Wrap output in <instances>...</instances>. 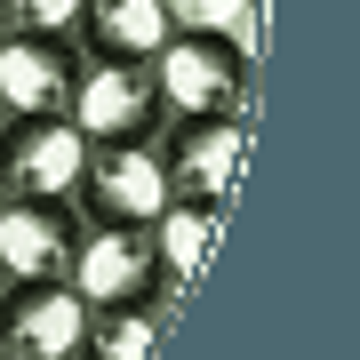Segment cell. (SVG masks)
<instances>
[{"label": "cell", "instance_id": "obj_1", "mask_svg": "<svg viewBox=\"0 0 360 360\" xmlns=\"http://www.w3.org/2000/svg\"><path fill=\"white\" fill-rule=\"evenodd\" d=\"M144 72H153V96L168 120H248L257 56L217 40V32H168Z\"/></svg>", "mask_w": 360, "mask_h": 360}, {"label": "cell", "instance_id": "obj_2", "mask_svg": "<svg viewBox=\"0 0 360 360\" xmlns=\"http://www.w3.org/2000/svg\"><path fill=\"white\" fill-rule=\"evenodd\" d=\"M65 120L89 144H160V129H168V112L153 96V72L144 65H112V56H80Z\"/></svg>", "mask_w": 360, "mask_h": 360}, {"label": "cell", "instance_id": "obj_3", "mask_svg": "<svg viewBox=\"0 0 360 360\" xmlns=\"http://www.w3.org/2000/svg\"><path fill=\"white\" fill-rule=\"evenodd\" d=\"M153 153L168 176V200L224 208L232 184H240V160H248V120H168Z\"/></svg>", "mask_w": 360, "mask_h": 360}, {"label": "cell", "instance_id": "obj_4", "mask_svg": "<svg viewBox=\"0 0 360 360\" xmlns=\"http://www.w3.org/2000/svg\"><path fill=\"white\" fill-rule=\"evenodd\" d=\"M65 288H72L89 312L168 296V288H160V257H153V232H144V224H89V232H80V257H72V272H65Z\"/></svg>", "mask_w": 360, "mask_h": 360}, {"label": "cell", "instance_id": "obj_5", "mask_svg": "<svg viewBox=\"0 0 360 360\" xmlns=\"http://www.w3.org/2000/svg\"><path fill=\"white\" fill-rule=\"evenodd\" d=\"M80 224H153L168 208V176L153 144H89V168L72 184Z\"/></svg>", "mask_w": 360, "mask_h": 360}, {"label": "cell", "instance_id": "obj_6", "mask_svg": "<svg viewBox=\"0 0 360 360\" xmlns=\"http://www.w3.org/2000/svg\"><path fill=\"white\" fill-rule=\"evenodd\" d=\"M89 136L72 120H0V200H72Z\"/></svg>", "mask_w": 360, "mask_h": 360}, {"label": "cell", "instance_id": "obj_7", "mask_svg": "<svg viewBox=\"0 0 360 360\" xmlns=\"http://www.w3.org/2000/svg\"><path fill=\"white\" fill-rule=\"evenodd\" d=\"M89 304L65 281H0V345L8 360H80Z\"/></svg>", "mask_w": 360, "mask_h": 360}, {"label": "cell", "instance_id": "obj_8", "mask_svg": "<svg viewBox=\"0 0 360 360\" xmlns=\"http://www.w3.org/2000/svg\"><path fill=\"white\" fill-rule=\"evenodd\" d=\"M72 80H80L72 40H40V32L0 40V120H65Z\"/></svg>", "mask_w": 360, "mask_h": 360}, {"label": "cell", "instance_id": "obj_9", "mask_svg": "<svg viewBox=\"0 0 360 360\" xmlns=\"http://www.w3.org/2000/svg\"><path fill=\"white\" fill-rule=\"evenodd\" d=\"M80 232L72 200H0V281H65Z\"/></svg>", "mask_w": 360, "mask_h": 360}, {"label": "cell", "instance_id": "obj_10", "mask_svg": "<svg viewBox=\"0 0 360 360\" xmlns=\"http://www.w3.org/2000/svg\"><path fill=\"white\" fill-rule=\"evenodd\" d=\"M168 32H176L168 25V0H80L72 49L80 56H112V65H153Z\"/></svg>", "mask_w": 360, "mask_h": 360}, {"label": "cell", "instance_id": "obj_11", "mask_svg": "<svg viewBox=\"0 0 360 360\" xmlns=\"http://www.w3.org/2000/svg\"><path fill=\"white\" fill-rule=\"evenodd\" d=\"M144 232H153V257H160V288H168V296H184V288L208 272V257H217L224 208H184V200H168Z\"/></svg>", "mask_w": 360, "mask_h": 360}, {"label": "cell", "instance_id": "obj_12", "mask_svg": "<svg viewBox=\"0 0 360 360\" xmlns=\"http://www.w3.org/2000/svg\"><path fill=\"white\" fill-rule=\"evenodd\" d=\"M168 321H176V296H144V304H112V312H89L80 328V360H153Z\"/></svg>", "mask_w": 360, "mask_h": 360}, {"label": "cell", "instance_id": "obj_13", "mask_svg": "<svg viewBox=\"0 0 360 360\" xmlns=\"http://www.w3.org/2000/svg\"><path fill=\"white\" fill-rule=\"evenodd\" d=\"M168 25L176 32H217V40L257 56V0H168Z\"/></svg>", "mask_w": 360, "mask_h": 360}, {"label": "cell", "instance_id": "obj_14", "mask_svg": "<svg viewBox=\"0 0 360 360\" xmlns=\"http://www.w3.org/2000/svg\"><path fill=\"white\" fill-rule=\"evenodd\" d=\"M0 25L8 32H40V40H72L80 0H0Z\"/></svg>", "mask_w": 360, "mask_h": 360}, {"label": "cell", "instance_id": "obj_15", "mask_svg": "<svg viewBox=\"0 0 360 360\" xmlns=\"http://www.w3.org/2000/svg\"><path fill=\"white\" fill-rule=\"evenodd\" d=\"M0 360H8V345H0Z\"/></svg>", "mask_w": 360, "mask_h": 360}, {"label": "cell", "instance_id": "obj_16", "mask_svg": "<svg viewBox=\"0 0 360 360\" xmlns=\"http://www.w3.org/2000/svg\"><path fill=\"white\" fill-rule=\"evenodd\" d=\"M0 40H8V25H0Z\"/></svg>", "mask_w": 360, "mask_h": 360}]
</instances>
